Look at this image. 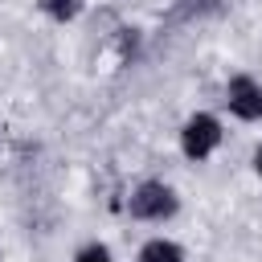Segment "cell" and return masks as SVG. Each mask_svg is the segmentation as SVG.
Segmentation results:
<instances>
[{
	"instance_id": "6da1fadb",
	"label": "cell",
	"mask_w": 262,
	"mask_h": 262,
	"mask_svg": "<svg viewBox=\"0 0 262 262\" xmlns=\"http://www.w3.org/2000/svg\"><path fill=\"white\" fill-rule=\"evenodd\" d=\"M127 209H131V217H139V221H164V217L176 213V192H172L168 184L147 180V184H139V188L131 192Z\"/></svg>"
},
{
	"instance_id": "5b68a950",
	"label": "cell",
	"mask_w": 262,
	"mask_h": 262,
	"mask_svg": "<svg viewBox=\"0 0 262 262\" xmlns=\"http://www.w3.org/2000/svg\"><path fill=\"white\" fill-rule=\"evenodd\" d=\"M41 8L53 16V20H74L82 12V0H41Z\"/></svg>"
},
{
	"instance_id": "8992f818",
	"label": "cell",
	"mask_w": 262,
	"mask_h": 262,
	"mask_svg": "<svg viewBox=\"0 0 262 262\" xmlns=\"http://www.w3.org/2000/svg\"><path fill=\"white\" fill-rule=\"evenodd\" d=\"M74 262H111V254H106L102 246H86V250H82Z\"/></svg>"
},
{
	"instance_id": "52a82bcc",
	"label": "cell",
	"mask_w": 262,
	"mask_h": 262,
	"mask_svg": "<svg viewBox=\"0 0 262 262\" xmlns=\"http://www.w3.org/2000/svg\"><path fill=\"white\" fill-rule=\"evenodd\" d=\"M254 168H258V176H262V147H258V156H254Z\"/></svg>"
},
{
	"instance_id": "7a4b0ae2",
	"label": "cell",
	"mask_w": 262,
	"mask_h": 262,
	"mask_svg": "<svg viewBox=\"0 0 262 262\" xmlns=\"http://www.w3.org/2000/svg\"><path fill=\"white\" fill-rule=\"evenodd\" d=\"M217 143H221V123L213 115H192L180 131V147H184L188 160H205Z\"/></svg>"
},
{
	"instance_id": "3957f363",
	"label": "cell",
	"mask_w": 262,
	"mask_h": 262,
	"mask_svg": "<svg viewBox=\"0 0 262 262\" xmlns=\"http://www.w3.org/2000/svg\"><path fill=\"white\" fill-rule=\"evenodd\" d=\"M229 111L237 119H262V86L254 78H233L229 82Z\"/></svg>"
},
{
	"instance_id": "277c9868",
	"label": "cell",
	"mask_w": 262,
	"mask_h": 262,
	"mask_svg": "<svg viewBox=\"0 0 262 262\" xmlns=\"http://www.w3.org/2000/svg\"><path fill=\"white\" fill-rule=\"evenodd\" d=\"M139 262H184V254H180V246H172V242H147L143 246V254H139Z\"/></svg>"
}]
</instances>
